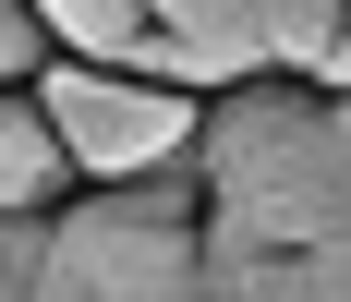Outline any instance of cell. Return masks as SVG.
Instances as JSON below:
<instances>
[{
  "label": "cell",
  "instance_id": "obj_1",
  "mask_svg": "<svg viewBox=\"0 0 351 302\" xmlns=\"http://www.w3.org/2000/svg\"><path fill=\"white\" fill-rule=\"evenodd\" d=\"M194 181H206V230L218 242L315 254V242L351 230V109L315 73H254V85L206 97Z\"/></svg>",
  "mask_w": 351,
  "mask_h": 302
},
{
  "label": "cell",
  "instance_id": "obj_2",
  "mask_svg": "<svg viewBox=\"0 0 351 302\" xmlns=\"http://www.w3.org/2000/svg\"><path fill=\"white\" fill-rule=\"evenodd\" d=\"M194 254H206V181L194 169L97 181V194H61V218H49L36 302H182Z\"/></svg>",
  "mask_w": 351,
  "mask_h": 302
},
{
  "label": "cell",
  "instance_id": "obj_3",
  "mask_svg": "<svg viewBox=\"0 0 351 302\" xmlns=\"http://www.w3.org/2000/svg\"><path fill=\"white\" fill-rule=\"evenodd\" d=\"M36 109H49V134L73 158V194L145 181V169H194V134H206V97H182V85H158L134 61H73V49H49Z\"/></svg>",
  "mask_w": 351,
  "mask_h": 302
},
{
  "label": "cell",
  "instance_id": "obj_4",
  "mask_svg": "<svg viewBox=\"0 0 351 302\" xmlns=\"http://www.w3.org/2000/svg\"><path fill=\"white\" fill-rule=\"evenodd\" d=\"M61 194H73V158L49 134L36 85H0V218H49Z\"/></svg>",
  "mask_w": 351,
  "mask_h": 302
},
{
  "label": "cell",
  "instance_id": "obj_5",
  "mask_svg": "<svg viewBox=\"0 0 351 302\" xmlns=\"http://www.w3.org/2000/svg\"><path fill=\"white\" fill-rule=\"evenodd\" d=\"M182 302H303V254H254V242H218V230H206Z\"/></svg>",
  "mask_w": 351,
  "mask_h": 302
},
{
  "label": "cell",
  "instance_id": "obj_6",
  "mask_svg": "<svg viewBox=\"0 0 351 302\" xmlns=\"http://www.w3.org/2000/svg\"><path fill=\"white\" fill-rule=\"evenodd\" d=\"M36 25L61 36L73 61H134V36H145V0H36Z\"/></svg>",
  "mask_w": 351,
  "mask_h": 302
},
{
  "label": "cell",
  "instance_id": "obj_7",
  "mask_svg": "<svg viewBox=\"0 0 351 302\" xmlns=\"http://www.w3.org/2000/svg\"><path fill=\"white\" fill-rule=\"evenodd\" d=\"M49 49H61V36L36 25V0H0V85H36V73H49Z\"/></svg>",
  "mask_w": 351,
  "mask_h": 302
},
{
  "label": "cell",
  "instance_id": "obj_8",
  "mask_svg": "<svg viewBox=\"0 0 351 302\" xmlns=\"http://www.w3.org/2000/svg\"><path fill=\"white\" fill-rule=\"evenodd\" d=\"M303 302H351V230L303 254Z\"/></svg>",
  "mask_w": 351,
  "mask_h": 302
},
{
  "label": "cell",
  "instance_id": "obj_9",
  "mask_svg": "<svg viewBox=\"0 0 351 302\" xmlns=\"http://www.w3.org/2000/svg\"><path fill=\"white\" fill-rule=\"evenodd\" d=\"M315 85H327V97L351 109V12H339V49H327V73H315Z\"/></svg>",
  "mask_w": 351,
  "mask_h": 302
}]
</instances>
